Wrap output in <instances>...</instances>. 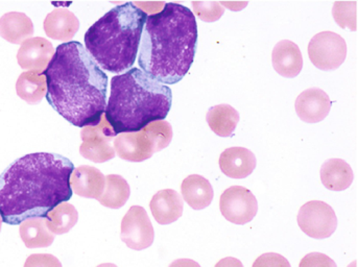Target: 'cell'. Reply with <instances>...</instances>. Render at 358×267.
<instances>
[{
    "label": "cell",
    "instance_id": "obj_1",
    "mask_svg": "<svg viewBox=\"0 0 358 267\" xmlns=\"http://www.w3.org/2000/svg\"><path fill=\"white\" fill-rule=\"evenodd\" d=\"M73 163L58 154L36 152L15 161L0 175V216L8 224L45 218L72 196Z\"/></svg>",
    "mask_w": 358,
    "mask_h": 267
},
{
    "label": "cell",
    "instance_id": "obj_2",
    "mask_svg": "<svg viewBox=\"0 0 358 267\" xmlns=\"http://www.w3.org/2000/svg\"><path fill=\"white\" fill-rule=\"evenodd\" d=\"M46 99L74 127L97 126L107 107L108 75L80 42L57 48L43 71Z\"/></svg>",
    "mask_w": 358,
    "mask_h": 267
},
{
    "label": "cell",
    "instance_id": "obj_3",
    "mask_svg": "<svg viewBox=\"0 0 358 267\" xmlns=\"http://www.w3.org/2000/svg\"><path fill=\"white\" fill-rule=\"evenodd\" d=\"M198 45L196 16L187 6L169 2L144 24L138 64L161 84L175 85L189 71Z\"/></svg>",
    "mask_w": 358,
    "mask_h": 267
},
{
    "label": "cell",
    "instance_id": "obj_4",
    "mask_svg": "<svg viewBox=\"0 0 358 267\" xmlns=\"http://www.w3.org/2000/svg\"><path fill=\"white\" fill-rule=\"evenodd\" d=\"M173 103L171 89L139 68L113 76L106 107V120L115 136L143 130L150 122L164 120Z\"/></svg>",
    "mask_w": 358,
    "mask_h": 267
},
{
    "label": "cell",
    "instance_id": "obj_5",
    "mask_svg": "<svg viewBox=\"0 0 358 267\" xmlns=\"http://www.w3.org/2000/svg\"><path fill=\"white\" fill-rule=\"evenodd\" d=\"M146 19L148 14L133 2L115 6L85 34L87 52L107 71L130 70L137 59Z\"/></svg>",
    "mask_w": 358,
    "mask_h": 267
},
{
    "label": "cell",
    "instance_id": "obj_6",
    "mask_svg": "<svg viewBox=\"0 0 358 267\" xmlns=\"http://www.w3.org/2000/svg\"><path fill=\"white\" fill-rule=\"evenodd\" d=\"M308 56L311 63L319 69H338L346 60V41L334 31H322L309 42Z\"/></svg>",
    "mask_w": 358,
    "mask_h": 267
},
{
    "label": "cell",
    "instance_id": "obj_7",
    "mask_svg": "<svg viewBox=\"0 0 358 267\" xmlns=\"http://www.w3.org/2000/svg\"><path fill=\"white\" fill-rule=\"evenodd\" d=\"M298 224L301 230L315 239H325L331 236L338 228L336 212L328 203L311 201L301 207L298 214Z\"/></svg>",
    "mask_w": 358,
    "mask_h": 267
},
{
    "label": "cell",
    "instance_id": "obj_8",
    "mask_svg": "<svg viewBox=\"0 0 358 267\" xmlns=\"http://www.w3.org/2000/svg\"><path fill=\"white\" fill-rule=\"evenodd\" d=\"M83 143L80 154L87 160L103 163L112 160L116 152L111 142L116 137L106 118H101L97 126L85 127L80 132Z\"/></svg>",
    "mask_w": 358,
    "mask_h": 267
},
{
    "label": "cell",
    "instance_id": "obj_9",
    "mask_svg": "<svg viewBox=\"0 0 358 267\" xmlns=\"http://www.w3.org/2000/svg\"><path fill=\"white\" fill-rule=\"evenodd\" d=\"M222 216L235 224H245L252 222L258 212L255 196L247 188L232 186L222 192L220 201Z\"/></svg>",
    "mask_w": 358,
    "mask_h": 267
},
{
    "label": "cell",
    "instance_id": "obj_10",
    "mask_svg": "<svg viewBox=\"0 0 358 267\" xmlns=\"http://www.w3.org/2000/svg\"><path fill=\"white\" fill-rule=\"evenodd\" d=\"M122 240L135 251L148 249L154 243L155 232L145 209L133 205L122 222Z\"/></svg>",
    "mask_w": 358,
    "mask_h": 267
},
{
    "label": "cell",
    "instance_id": "obj_11",
    "mask_svg": "<svg viewBox=\"0 0 358 267\" xmlns=\"http://www.w3.org/2000/svg\"><path fill=\"white\" fill-rule=\"evenodd\" d=\"M113 143L118 157L128 162H143L159 152L156 142L146 127L139 132L120 134Z\"/></svg>",
    "mask_w": 358,
    "mask_h": 267
},
{
    "label": "cell",
    "instance_id": "obj_12",
    "mask_svg": "<svg viewBox=\"0 0 358 267\" xmlns=\"http://www.w3.org/2000/svg\"><path fill=\"white\" fill-rule=\"evenodd\" d=\"M55 55L54 46L41 37L31 38L21 44L17 54L19 66L43 73Z\"/></svg>",
    "mask_w": 358,
    "mask_h": 267
},
{
    "label": "cell",
    "instance_id": "obj_13",
    "mask_svg": "<svg viewBox=\"0 0 358 267\" xmlns=\"http://www.w3.org/2000/svg\"><path fill=\"white\" fill-rule=\"evenodd\" d=\"M331 106L332 101L327 93L319 88L303 91L294 103L299 117L307 124L323 122L329 114Z\"/></svg>",
    "mask_w": 358,
    "mask_h": 267
},
{
    "label": "cell",
    "instance_id": "obj_14",
    "mask_svg": "<svg viewBox=\"0 0 358 267\" xmlns=\"http://www.w3.org/2000/svg\"><path fill=\"white\" fill-rule=\"evenodd\" d=\"M220 168L224 175L231 179H245L252 175L256 168L255 154L245 147H230L220 157Z\"/></svg>",
    "mask_w": 358,
    "mask_h": 267
},
{
    "label": "cell",
    "instance_id": "obj_15",
    "mask_svg": "<svg viewBox=\"0 0 358 267\" xmlns=\"http://www.w3.org/2000/svg\"><path fill=\"white\" fill-rule=\"evenodd\" d=\"M71 186L78 196L99 201L105 190L106 177L95 167L82 165L72 171Z\"/></svg>",
    "mask_w": 358,
    "mask_h": 267
},
{
    "label": "cell",
    "instance_id": "obj_16",
    "mask_svg": "<svg viewBox=\"0 0 358 267\" xmlns=\"http://www.w3.org/2000/svg\"><path fill=\"white\" fill-rule=\"evenodd\" d=\"M150 208L158 224H169L181 217L184 201L176 190L164 189L152 196Z\"/></svg>",
    "mask_w": 358,
    "mask_h": 267
},
{
    "label": "cell",
    "instance_id": "obj_17",
    "mask_svg": "<svg viewBox=\"0 0 358 267\" xmlns=\"http://www.w3.org/2000/svg\"><path fill=\"white\" fill-rule=\"evenodd\" d=\"M272 61L277 73L285 78H296L302 71V52L299 46L289 40H282L275 45Z\"/></svg>",
    "mask_w": 358,
    "mask_h": 267
},
{
    "label": "cell",
    "instance_id": "obj_18",
    "mask_svg": "<svg viewBox=\"0 0 358 267\" xmlns=\"http://www.w3.org/2000/svg\"><path fill=\"white\" fill-rule=\"evenodd\" d=\"M80 21L67 8H56L46 16L44 31L48 37L60 41L69 42L78 33Z\"/></svg>",
    "mask_w": 358,
    "mask_h": 267
},
{
    "label": "cell",
    "instance_id": "obj_19",
    "mask_svg": "<svg viewBox=\"0 0 358 267\" xmlns=\"http://www.w3.org/2000/svg\"><path fill=\"white\" fill-rule=\"evenodd\" d=\"M33 35V21L23 13H6L0 18V37L10 43L22 44Z\"/></svg>",
    "mask_w": 358,
    "mask_h": 267
},
{
    "label": "cell",
    "instance_id": "obj_20",
    "mask_svg": "<svg viewBox=\"0 0 358 267\" xmlns=\"http://www.w3.org/2000/svg\"><path fill=\"white\" fill-rule=\"evenodd\" d=\"M181 192L184 201L194 210H203L208 207L215 196L210 182L199 175L186 178L182 183Z\"/></svg>",
    "mask_w": 358,
    "mask_h": 267
},
{
    "label": "cell",
    "instance_id": "obj_21",
    "mask_svg": "<svg viewBox=\"0 0 358 267\" xmlns=\"http://www.w3.org/2000/svg\"><path fill=\"white\" fill-rule=\"evenodd\" d=\"M321 180L323 185L332 192H343L352 185L355 175L352 168L342 159L326 161L321 168Z\"/></svg>",
    "mask_w": 358,
    "mask_h": 267
},
{
    "label": "cell",
    "instance_id": "obj_22",
    "mask_svg": "<svg viewBox=\"0 0 358 267\" xmlns=\"http://www.w3.org/2000/svg\"><path fill=\"white\" fill-rule=\"evenodd\" d=\"M16 91L21 99L29 105H37L48 92L45 75L36 71L23 72L17 80Z\"/></svg>",
    "mask_w": 358,
    "mask_h": 267
},
{
    "label": "cell",
    "instance_id": "obj_23",
    "mask_svg": "<svg viewBox=\"0 0 358 267\" xmlns=\"http://www.w3.org/2000/svg\"><path fill=\"white\" fill-rule=\"evenodd\" d=\"M21 239L29 249L48 247L55 240V235L46 226L44 218H31L21 222L19 228Z\"/></svg>",
    "mask_w": 358,
    "mask_h": 267
},
{
    "label": "cell",
    "instance_id": "obj_24",
    "mask_svg": "<svg viewBox=\"0 0 358 267\" xmlns=\"http://www.w3.org/2000/svg\"><path fill=\"white\" fill-rule=\"evenodd\" d=\"M239 120L241 117L237 110L224 103L211 107L206 115L211 130L220 137H231Z\"/></svg>",
    "mask_w": 358,
    "mask_h": 267
},
{
    "label": "cell",
    "instance_id": "obj_25",
    "mask_svg": "<svg viewBox=\"0 0 358 267\" xmlns=\"http://www.w3.org/2000/svg\"><path fill=\"white\" fill-rule=\"evenodd\" d=\"M130 194V185L124 178L117 175H109L106 177L105 190L99 201L101 205L110 209H120L126 205Z\"/></svg>",
    "mask_w": 358,
    "mask_h": 267
},
{
    "label": "cell",
    "instance_id": "obj_26",
    "mask_svg": "<svg viewBox=\"0 0 358 267\" xmlns=\"http://www.w3.org/2000/svg\"><path fill=\"white\" fill-rule=\"evenodd\" d=\"M44 219L52 234L63 235L69 233L76 226L78 213L73 205L65 201L48 212Z\"/></svg>",
    "mask_w": 358,
    "mask_h": 267
},
{
    "label": "cell",
    "instance_id": "obj_27",
    "mask_svg": "<svg viewBox=\"0 0 358 267\" xmlns=\"http://www.w3.org/2000/svg\"><path fill=\"white\" fill-rule=\"evenodd\" d=\"M334 20L343 29L348 27L350 31L357 29V2L336 1L332 10Z\"/></svg>",
    "mask_w": 358,
    "mask_h": 267
},
{
    "label": "cell",
    "instance_id": "obj_28",
    "mask_svg": "<svg viewBox=\"0 0 358 267\" xmlns=\"http://www.w3.org/2000/svg\"><path fill=\"white\" fill-rule=\"evenodd\" d=\"M194 14L205 22H215L224 14V8L216 1H192Z\"/></svg>",
    "mask_w": 358,
    "mask_h": 267
},
{
    "label": "cell",
    "instance_id": "obj_29",
    "mask_svg": "<svg viewBox=\"0 0 358 267\" xmlns=\"http://www.w3.org/2000/svg\"><path fill=\"white\" fill-rule=\"evenodd\" d=\"M24 267H62V264L50 254H34L27 258Z\"/></svg>",
    "mask_w": 358,
    "mask_h": 267
},
{
    "label": "cell",
    "instance_id": "obj_30",
    "mask_svg": "<svg viewBox=\"0 0 358 267\" xmlns=\"http://www.w3.org/2000/svg\"><path fill=\"white\" fill-rule=\"evenodd\" d=\"M252 267H292L287 258L280 254L266 253L258 257Z\"/></svg>",
    "mask_w": 358,
    "mask_h": 267
},
{
    "label": "cell",
    "instance_id": "obj_31",
    "mask_svg": "<svg viewBox=\"0 0 358 267\" xmlns=\"http://www.w3.org/2000/svg\"><path fill=\"white\" fill-rule=\"evenodd\" d=\"M299 267H338L336 262L325 254L310 253L301 260Z\"/></svg>",
    "mask_w": 358,
    "mask_h": 267
},
{
    "label": "cell",
    "instance_id": "obj_32",
    "mask_svg": "<svg viewBox=\"0 0 358 267\" xmlns=\"http://www.w3.org/2000/svg\"><path fill=\"white\" fill-rule=\"evenodd\" d=\"M215 267H243V266L241 260L236 259V258L227 257L220 260Z\"/></svg>",
    "mask_w": 358,
    "mask_h": 267
},
{
    "label": "cell",
    "instance_id": "obj_33",
    "mask_svg": "<svg viewBox=\"0 0 358 267\" xmlns=\"http://www.w3.org/2000/svg\"><path fill=\"white\" fill-rule=\"evenodd\" d=\"M169 267H201V266L194 260L179 259L173 261Z\"/></svg>",
    "mask_w": 358,
    "mask_h": 267
},
{
    "label": "cell",
    "instance_id": "obj_34",
    "mask_svg": "<svg viewBox=\"0 0 358 267\" xmlns=\"http://www.w3.org/2000/svg\"><path fill=\"white\" fill-rule=\"evenodd\" d=\"M97 267H117V266H116L115 264H101V266H99Z\"/></svg>",
    "mask_w": 358,
    "mask_h": 267
},
{
    "label": "cell",
    "instance_id": "obj_35",
    "mask_svg": "<svg viewBox=\"0 0 358 267\" xmlns=\"http://www.w3.org/2000/svg\"><path fill=\"white\" fill-rule=\"evenodd\" d=\"M1 224H2V218H1V216H0V231H1Z\"/></svg>",
    "mask_w": 358,
    "mask_h": 267
}]
</instances>
